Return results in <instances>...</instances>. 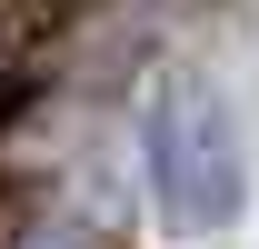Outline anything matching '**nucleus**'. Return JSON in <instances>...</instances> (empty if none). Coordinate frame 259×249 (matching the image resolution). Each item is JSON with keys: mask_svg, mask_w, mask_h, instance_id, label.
I'll return each mask as SVG.
<instances>
[{"mask_svg": "<svg viewBox=\"0 0 259 249\" xmlns=\"http://www.w3.org/2000/svg\"><path fill=\"white\" fill-rule=\"evenodd\" d=\"M150 189L169 229H229L249 210V150H239V100L199 70H169L150 100Z\"/></svg>", "mask_w": 259, "mask_h": 249, "instance_id": "f257e3e1", "label": "nucleus"}, {"mask_svg": "<svg viewBox=\"0 0 259 249\" xmlns=\"http://www.w3.org/2000/svg\"><path fill=\"white\" fill-rule=\"evenodd\" d=\"M20 249H100V239H90V229H60V219H50V229H30Z\"/></svg>", "mask_w": 259, "mask_h": 249, "instance_id": "f03ea898", "label": "nucleus"}]
</instances>
